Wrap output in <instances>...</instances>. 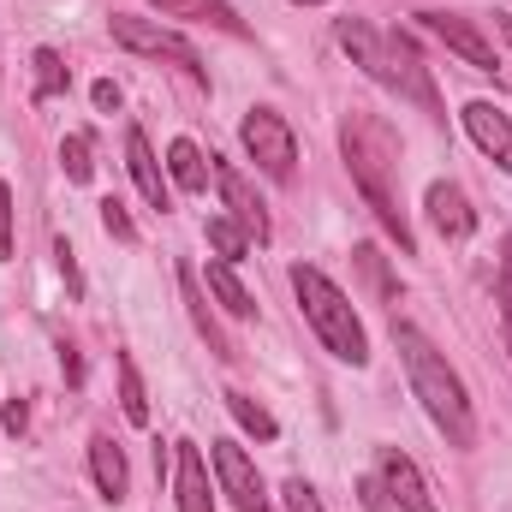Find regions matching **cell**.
Listing matches in <instances>:
<instances>
[{
  "label": "cell",
  "instance_id": "1",
  "mask_svg": "<svg viewBox=\"0 0 512 512\" xmlns=\"http://www.w3.org/2000/svg\"><path fill=\"white\" fill-rule=\"evenodd\" d=\"M393 346H399V364H405V382L417 393V405L429 411V423L447 435V447L471 453L477 447V411H471V393L459 382V370L435 352V340L411 322H393Z\"/></svg>",
  "mask_w": 512,
  "mask_h": 512
},
{
  "label": "cell",
  "instance_id": "2",
  "mask_svg": "<svg viewBox=\"0 0 512 512\" xmlns=\"http://www.w3.org/2000/svg\"><path fill=\"white\" fill-rule=\"evenodd\" d=\"M340 155H346V167H352L364 203L376 209V221L387 227V239H399V251L411 256L417 239H411V221H405L399 191H393V179H399V137H393V126L376 120V114H346V126H340Z\"/></svg>",
  "mask_w": 512,
  "mask_h": 512
},
{
  "label": "cell",
  "instance_id": "3",
  "mask_svg": "<svg viewBox=\"0 0 512 512\" xmlns=\"http://www.w3.org/2000/svg\"><path fill=\"white\" fill-rule=\"evenodd\" d=\"M292 292H298L304 322L316 328V340H322L340 364L364 370V364H370V334H364V322H358L352 298H346L322 268H310V262H292Z\"/></svg>",
  "mask_w": 512,
  "mask_h": 512
},
{
  "label": "cell",
  "instance_id": "4",
  "mask_svg": "<svg viewBox=\"0 0 512 512\" xmlns=\"http://www.w3.org/2000/svg\"><path fill=\"white\" fill-rule=\"evenodd\" d=\"M114 42H120V48H131V54H143V60H173V66H185L197 84H209L203 54H197L179 30H167L161 18H131V12H114Z\"/></svg>",
  "mask_w": 512,
  "mask_h": 512
},
{
  "label": "cell",
  "instance_id": "5",
  "mask_svg": "<svg viewBox=\"0 0 512 512\" xmlns=\"http://www.w3.org/2000/svg\"><path fill=\"white\" fill-rule=\"evenodd\" d=\"M239 137H245V155L256 161V173H268V179H292V161H298V137H292V126L274 114V108H251L245 114V126H239Z\"/></svg>",
  "mask_w": 512,
  "mask_h": 512
},
{
  "label": "cell",
  "instance_id": "6",
  "mask_svg": "<svg viewBox=\"0 0 512 512\" xmlns=\"http://www.w3.org/2000/svg\"><path fill=\"white\" fill-rule=\"evenodd\" d=\"M382 90H393L399 102H417L423 114H441V96H435V78L417 54V42L405 30H387V72H382Z\"/></svg>",
  "mask_w": 512,
  "mask_h": 512
},
{
  "label": "cell",
  "instance_id": "7",
  "mask_svg": "<svg viewBox=\"0 0 512 512\" xmlns=\"http://www.w3.org/2000/svg\"><path fill=\"white\" fill-rule=\"evenodd\" d=\"M209 465H215L221 495L239 512H274L268 507V489H262V471H256V459L239 441H209Z\"/></svg>",
  "mask_w": 512,
  "mask_h": 512
},
{
  "label": "cell",
  "instance_id": "8",
  "mask_svg": "<svg viewBox=\"0 0 512 512\" xmlns=\"http://www.w3.org/2000/svg\"><path fill=\"white\" fill-rule=\"evenodd\" d=\"M417 18H423V30H435V36H441L465 66H477V72H495V66H501L495 42H489L471 18H459V12H417Z\"/></svg>",
  "mask_w": 512,
  "mask_h": 512
},
{
  "label": "cell",
  "instance_id": "9",
  "mask_svg": "<svg viewBox=\"0 0 512 512\" xmlns=\"http://www.w3.org/2000/svg\"><path fill=\"white\" fill-rule=\"evenodd\" d=\"M209 161H215V155H209ZM209 173H215V185H221V203H227V215H233V221L251 233V245H268V203L251 191V179H245L239 167H227V161H215Z\"/></svg>",
  "mask_w": 512,
  "mask_h": 512
},
{
  "label": "cell",
  "instance_id": "10",
  "mask_svg": "<svg viewBox=\"0 0 512 512\" xmlns=\"http://www.w3.org/2000/svg\"><path fill=\"white\" fill-rule=\"evenodd\" d=\"M376 477H382L387 501L393 512H441L435 507V495H429V483H423V471L399 453V447H382V459H376Z\"/></svg>",
  "mask_w": 512,
  "mask_h": 512
},
{
  "label": "cell",
  "instance_id": "11",
  "mask_svg": "<svg viewBox=\"0 0 512 512\" xmlns=\"http://www.w3.org/2000/svg\"><path fill=\"white\" fill-rule=\"evenodd\" d=\"M423 209H429V227H435L447 245H465V239L477 233V209H471V197H465L453 179H435V185L423 191Z\"/></svg>",
  "mask_w": 512,
  "mask_h": 512
},
{
  "label": "cell",
  "instance_id": "12",
  "mask_svg": "<svg viewBox=\"0 0 512 512\" xmlns=\"http://www.w3.org/2000/svg\"><path fill=\"white\" fill-rule=\"evenodd\" d=\"M173 495H179V512H215L209 459H203L197 441H179V447H173Z\"/></svg>",
  "mask_w": 512,
  "mask_h": 512
},
{
  "label": "cell",
  "instance_id": "13",
  "mask_svg": "<svg viewBox=\"0 0 512 512\" xmlns=\"http://www.w3.org/2000/svg\"><path fill=\"white\" fill-rule=\"evenodd\" d=\"M465 131H471V143H477L495 167L512 173V120L495 102H465Z\"/></svg>",
  "mask_w": 512,
  "mask_h": 512
},
{
  "label": "cell",
  "instance_id": "14",
  "mask_svg": "<svg viewBox=\"0 0 512 512\" xmlns=\"http://www.w3.org/2000/svg\"><path fill=\"white\" fill-rule=\"evenodd\" d=\"M126 167L131 179H137V191H143V203L149 209H173V191H167V173H161V161H155V149H149V137L131 126L126 131Z\"/></svg>",
  "mask_w": 512,
  "mask_h": 512
},
{
  "label": "cell",
  "instance_id": "15",
  "mask_svg": "<svg viewBox=\"0 0 512 512\" xmlns=\"http://www.w3.org/2000/svg\"><path fill=\"white\" fill-rule=\"evenodd\" d=\"M90 477H96V495H102V501H126L131 471H126V453H120L114 435H96V441H90Z\"/></svg>",
  "mask_w": 512,
  "mask_h": 512
},
{
  "label": "cell",
  "instance_id": "16",
  "mask_svg": "<svg viewBox=\"0 0 512 512\" xmlns=\"http://www.w3.org/2000/svg\"><path fill=\"white\" fill-rule=\"evenodd\" d=\"M179 292H185V304H191V322H197V334L209 340V352H215V358H239V352H233V340L221 334V322L209 316V298H203V280H197V268H185V262H179Z\"/></svg>",
  "mask_w": 512,
  "mask_h": 512
},
{
  "label": "cell",
  "instance_id": "17",
  "mask_svg": "<svg viewBox=\"0 0 512 512\" xmlns=\"http://www.w3.org/2000/svg\"><path fill=\"white\" fill-rule=\"evenodd\" d=\"M161 18H191V24H215L227 36H245V18L227 6V0H149Z\"/></svg>",
  "mask_w": 512,
  "mask_h": 512
},
{
  "label": "cell",
  "instance_id": "18",
  "mask_svg": "<svg viewBox=\"0 0 512 512\" xmlns=\"http://www.w3.org/2000/svg\"><path fill=\"white\" fill-rule=\"evenodd\" d=\"M203 280H209V292L221 298V310H227V316H256L251 286L239 280V268H233V262H221V256H215V262L203 268Z\"/></svg>",
  "mask_w": 512,
  "mask_h": 512
},
{
  "label": "cell",
  "instance_id": "19",
  "mask_svg": "<svg viewBox=\"0 0 512 512\" xmlns=\"http://www.w3.org/2000/svg\"><path fill=\"white\" fill-rule=\"evenodd\" d=\"M167 173H173L179 191H203V185H209V161H203V149H197L191 137H173V143H167Z\"/></svg>",
  "mask_w": 512,
  "mask_h": 512
},
{
  "label": "cell",
  "instance_id": "20",
  "mask_svg": "<svg viewBox=\"0 0 512 512\" xmlns=\"http://www.w3.org/2000/svg\"><path fill=\"white\" fill-rule=\"evenodd\" d=\"M203 239L215 245V256H221V262H233V268H239V262L251 256V233H245V227H239L233 215H215V221L203 227Z\"/></svg>",
  "mask_w": 512,
  "mask_h": 512
},
{
  "label": "cell",
  "instance_id": "21",
  "mask_svg": "<svg viewBox=\"0 0 512 512\" xmlns=\"http://www.w3.org/2000/svg\"><path fill=\"white\" fill-rule=\"evenodd\" d=\"M221 399H227V411H233V423H239L245 435H256V441H274V435H280V423H274V417H268V411L256 405L251 393H239V387H227Z\"/></svg>",
  "mask_w": 512,
  "mask_h": 512
},
{
  "label": "cell",
  "instance_id": "22",
  "mask_svg": "<svg viewBox=\"0 0 512 512\" xmlns=\"http://www.w3.org/2000/svg\"><path fill=\"white\" fill-rule=\"evenodd\" d=\"M60 167H66L72 185H90V173H96V143H90V131H66V137H60Z\"/></svg>",
  "mask_w": 512,
  "mask_h": 512
},
{
  "label": "cell",
  "instance_id": "23",
  "mask_svg": "<svg viewBox=\"0 0 512 512\" xmlns=\"http://www.w3.org/2000/svg\"><path fill=\"white\" fill-rule=\"evenodd\" d=\"M114 370H120V411H126V423H149V393H143V376H137L131 352L114 358Z\"/></svg>",
  "mask_w": 512,
  "mask_h": 512
},
{
  "label": "cell",
  "instance_id": "24",
  "mask_svg": "<svg viewBox=\"0 0 512 512\" xmlns=\"http://www.w3.org/2000/svg\"><path fill=\"white\" fill-rule=\"evenodd\" d=\"M30 66H36V102H54V96L72 84V72H66V60H60L54 48H36Z\"/></svg>",
  "mask_w": 512,
  "mask_h": 512
},
{
  "label": "cell",
  "instance_id": "25",
  "mask_svg": "<svg viewBox=\"0 0 512 512\" xmlns=\"http://www.w3.org/2000/svg\"><path fill=\"white\" fill-rule=\"evenodd\" d=\"M102 227H108L120 245H137V221L126 215V203H120V197H102Z\"/></svg>",
  "mask_w": 512,
  "mask_h": 512
},
{
  "label": "cell",
  "instance_id": "26",
  "mask_svg": "<svg viewBox=\"0 0 512 512\" xmlns=\"http://www.w3.org/2000/svg\"><path fill=\"white\" fill-rule=\"evenodd\" d=\"M54 268H60L66 292H72V298H84V274H78V256H72V245H66V239L54 245Z\"/></svg>",
  "mask_w": 512,
  "mask_h": 512
},
{
  "label": "cell",
  "instance_id": "27",
  "mask_svg": "<svg viewBox=\"0 0 512 512\" xmlns=\"http://www.w3.org/2000/svg\"><path fill=\"white\" fill-rule=\"evenodd\" d=\"M280 501H286V512H322V501H316V489H310L304 477H292V483L280 489Z\"/></svg>",
  "mask_w": 512,
  "mask_h": 512
},
{
  "label": "cell",
  "instance_id": "28",
  "mask_svg": "<svg viewBox=\"0 0 512 512\" xmlns=\"http://www.w3.org/2000/svg\"><path fill=\"white\" fill-rule=\"evenodd\" d=\"M12 256V185L0 179V262Z\"/></svg>",
  "mask_w": 512,
  "mask_h": 512
},
{
  "label": "cell",
  "instance_id": "29",
  "mask_svg": "<svg viewBox=\"0 0 512 512\" xmlns=\"http://www.w3.org/2000/svg\"><path fill=\"white\" fill-rule=\"evenodd\" d=\"M0 423H6V435H24V429H30V405H24V399H6V405H0Z\"/></svg>",
  "mask_w": 512,
  "mask_h": 512
},
{
  "label": "cell",
  "instance_id": "30",
  "mask_svg": "<svg viewBox=\"0 0 512 512\" xmlns=\"http://www.w3.org/2000/svg\"><path fill=\"white\" fill-rule=\"evenodd\" d=\"M358 495H364V507H370V512H393V501H387V489H382V477H364V483H358Z\"/></svg>",
  "mask_w": 512,
  "mask_h": 512
},
{
  "label": "cell",
  "instance_id": "31",
  "mask_svg": "<svg viewBox=\"0 0 512 512\" xmlns=\"http://www.w3.org/2000/svg\"><path fill=\"white\" fill-rule=\"evenodd\" d=\"M90 96H96V108H102V114H120V84H114V78H96V90H90Z\"/></svg>",
  "mask_w": 512,
  "mask_h": 512
},
{
  "label": "cell",
  "instance_id": "32",
  "mask_svg": "<svg viewBox=\"0 0 512 512\" xmlns=\"http://www.w3.org/2000/svg\"><path fill=\"white\" fill-rule=\"evenodd\" d=\"M60 370H66V382H72V387L84 382V364H78V352H72V346H60Z\"/></svg>",
  "mask_w": 512,
  "mask_h": 512
},
{
  "label": "cell",
  "instance_id": "33",
  "mask_svg": "<svg viewBox=\"0 0 512 512\" xmlns=\"http://www.w3.org/2000/svg\"><path fill=\"white\" fill-rule=\"evenodd\" d=\"M501 36H507V48H512V18H501Z\"/></svg>",
  "mask_w": 512,
  "mask_h": 512
},
{
  "label": "cell",
  "instance_id": "34",
  "mask_svg": "<svg viewBox=\"0 0 512 512\" xmlns=\"http://www.w3.org/2000/svg\"><path fill=\"white\" fill-rule=\"evenodd\" d=\"M507 352H512V310H507Z\"/></svg>",
  "mask_w": 512,
  "mask_h": 512
},
{
  "label": "cell",
  "instance_id": "35",
  "mask_svg": "<svg viewBox=\"0 0 512 512\" xmlns=\"http://www.w3.org/2000/svg\"><path fill=\"white\" fill-rule=\"evenodd\" d=\"M298 6H322V0H298Z\"/></svg>",
  "mask_w": 512,
  "mask_h": 512
}]
</instances>
